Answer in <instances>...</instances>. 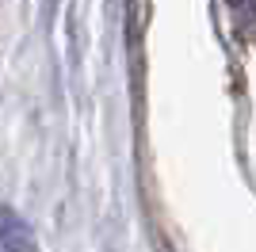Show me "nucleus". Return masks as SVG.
<instances>
[{"instance_id": "nucleus-1", "label": "nucleus", "mask_w": 256, "mask_h": 252, "mask_svg": "<svg viewBox=\"0 0 256 252\" xmlns=\"http://www.w3.org/2000/svg\"><path fill=\"white\" fill-rule=\"evenodd\" d=\"M0 248L4 252H31V230L12 210H0Z\"/></svg>"}, {"instance_id": "nucleus-2", "label": "nucleus", "mask_w": 256, "mask_h": 252, "mask_svg": "<svg viewBox=\"0 0 256 252\" xmlns=\"http://www.w3.org/2000/svg\"><path fill=\"white\" fill-rule=\"evenodd\" d=\"M230 4V16H234V27L256 38V0H226Z\"/></svg>"}]
</instances>
